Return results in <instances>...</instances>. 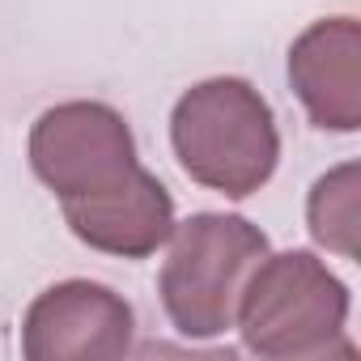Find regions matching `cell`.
Instances as JSON below:
<instances>
[{"instance_id":"6da1fadb","label":"cell","mask_w":361,"mask_h":361,"mask_svg":"<svg viewBox=\"0 0 361 361\" xmlns=\"http://www.w3.org/2000/svg\"><path fill=\"white\" fill-rule=\"evenodd\" d=\"M170 145L192 183L247 200L276 174L281 132L264 94L243 77H209L170 111Z\"/></svg>"},{"instance_id":"8992f818","label":"cell","mask_w":361,"mask_h":361,"mask_svg":"<svg viewBox=\"0 0 361 361\" xmlns=\"http://www.w3.org/2000/svg\"><path fill=\"white\" fill-rule=\"evenodd\" d=\"M289 85L323 132L361 128V26L353 18H323L289 47Z\"/></svg>"},{"instance_id":"ba28073f","label":"cell","mask_w":361,"mask_h":361,"mask_svg":"<svg viewBox=\"0 0 361 361\" xmlns=\"http://www.w3.org/2000/svg\"><path fill=\"white\" fill-rule=\"evenodd\" d=\"M306 221L319 247L357 259V230H361V213H357V161H344L336 170H327L319 183L310 188L306 200Z\"/></svg>"},{"instance_id":"277c9868","label":"cell","mask_w":361,"mask_h":361,"mask_svg":"<svg viewBox=\"0 0 361 361\" xmlns=\"http://www.w3.org/2000/svg\"><path fill=\"white\" fill-rule=\"evenodd\" d=\"M30 170L60 200L98 196L140 166L128 119L106 102H60L30 128Z\"/></svg>"},{"instance_id":"52a82bcc","label":"cell","mask_w":361,"mask_h":361,"mask_svg":"<svg viewBox=\"0 0 361 361\" xmlns=\"http://www.w3.org/2000/svg\"><path fill=\"white\" fill-rule=\"evenodd\" d=\"M60 209L68 230L85 247L119 259H145L174 234V200L161 188V178L149 174L145 166H136L123 183L98 196L60 200Z\"/></svg>"},{"instance_id":"5b68a950","label":"cell","mask_w":361,"mask_h":361,"mask_svg":"<svg viewBox=\"0 0 361 361\" xmlns=\"http://www.w3.org/2000/svg\"><path fill=\"white\" fill-rule=\"evenodd\" d=\"M132 306L98 281H60L43 289L22 319L30 361H106L132 348Z\"/></svg>"},{"instance_id":"3957f363","label":"cell","mask_w":361,"mask_h":361,"mask_svg":"<svg viewBox=\"0 0 361 361\" xmlns=\"http://www.w3.org/2000/svg\"><path fill=\"white\" fill-rule=\"evenodd\" d=\"M166 243L170 255L161 264L157 293L170 323L192 340L230 331L243 285L268 255V234L234 213H196L183 226L174 221Z\"/></svg>"},{"instance_id":"7a4b0ae2","label":"cell","mask_w":361,"mask_h":361,"mask_svg":"<svg viewBox=\"0 0 361 361\" xmlns=\"http://www.w3.org/2000/svg\"><path fill=\"white\" fill-rule=\"evenodd\" d=\"M348 323V285L314 251L264 255L238 298L234 327L243 344L272 361L323 357Z\"/></svg>"}]
</instances>
